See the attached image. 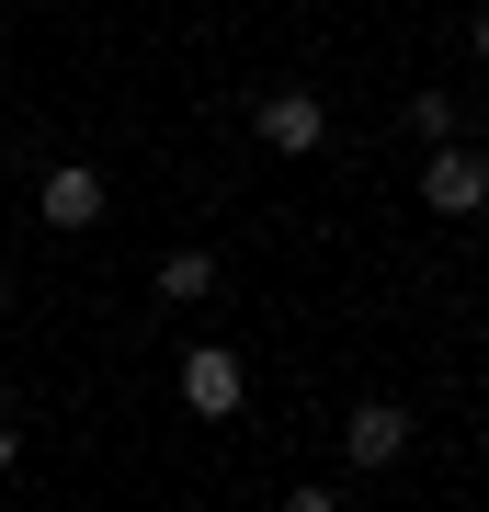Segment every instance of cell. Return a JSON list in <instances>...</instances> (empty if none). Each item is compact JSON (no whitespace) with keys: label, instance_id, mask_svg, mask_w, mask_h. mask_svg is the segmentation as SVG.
I'll use <instances>...</instances> for the list:
<instances>
[{"label":"cell","instance_id":"cell-1","mask_svg":"<svg viewBox=\"0 0 489 512\" xmlns=\"http://www.w3.org/2000/svg\"><path fill=\"white\" fill-rule=\"evenodd\" d=\"M421 205H433V217H478V205H489V160L467 137H444L433 160H421Z\"/></svg>","mask_w":489,"mask_h":512},{"label":"cell","instance_id":"cell-2","mask_svg":"<svg viewBox=\"0 0 489 512\" xmlns=\"http://www.w3.org/2000/svg\"><path fill=\"white\" fill-rule=\"evenodd\" d=\"M251 126H262V148H273V160H308V148L330 137V103L285 80V92H262V114H251Z\"/></svg>","mask_w":489,"mask_h":512},{"label":"cell","instance_id":"cell-3","mask_svg":"<svg viewBox=\"0 0 489 512\" xmlns=\"http://www.w3.org/2000/svg\"><path fill=\"white\" fill-rule=\"evenodd\" d=\"M239 387H251V376H239L228 342H194V353H182V410H194V421H239Z\"/></svg>","mask_w":489,"mask_h":512},{"label":"cell","instance_id":"cell-4","mask_svg":"<svg viewBox=\"0 0 489 512\" xmlns=\"http://www.w3.org/2000/svg\"><path fill=\"white\" fill-rule=\"evenodd\" d=\"M342 456H353V467H399V456H410V410H399V399H364V410L342 421Z\"/></svg>","mask_w":489,"mask_h":512},{"label":"cell","instance_id":"cell-5","mask_svg":"<svg viewBox=\"0 0 489 512\" xmlns=\"http://www.w3.org/2000/svg\"><path fill=\"white\" fill-rule=\"evenodd\" d=\"M35 217H46V228H91V217H103V171L57 160L46 183H35Z\"/></svg>","mask_w":489,"mask_h":512},{"label":"cell","instance_id":"cell-6","mask_svg":"<svg viewBox=\"0 0 489 512\" xmlns=\"http://www.w3.org/2000/svg\"><path fill=\"white\" fill-rule=\"evenodd\" d=\"M148 285H160L171 308H194V296L217 285V262H205V251H160V274H148Z\"/></svg>","mask_w":489,"mask_h":512},{"label":"cell","instance_id":"cell-7","mask_svg":"<svg viewBox=\"0 0 489 512\" xmlns=\"http://www.w3.org/2000/svg\"><path fill=\"white\" fill-rule=\"evenodd\" d=\"M410 137L444 148V137H455V92H410Z\"/></svg>","mask_w":489,"mask_h":512},{"label":"cell","instance_id":"cell-8","mask_svg":"<svg viewBox=\"0 0 489 512\" xmlns=\"http://www.w3.org/2000/svg\"><path fill=\"white\" fill-rule=\"evenodd\" d=\"M285 512H342V501H330V490H285Z\"/></svg>","mask_w":489,"mask_h":512},{"label":"cell","instance_id":"cell-9","mask_svg":"<svg viewBox=\"0 0 489 512\" xmlns=\"http://www.w3.org/2000/svg\"><path fill=\"white\" fill-rule=\"evenodd\" d=\"M467 46H478V69H489V12H478V23H467Z\"/></svg>","mask_w":489,"mask_h":512},{"label":"cell","instance_id":"cell-10","mask_svg":"<svg viewBox=\"0 0 489 512\" xmlns=\"http://www.w3.org/2000/svg\"><path fill=\"white\" fill-rule=\"evenodd\" d=\"M12 456H23V444H12V421H0V478H12Z\"/></svg>","mask_w":489,"mask_h":512}]
</instances>
